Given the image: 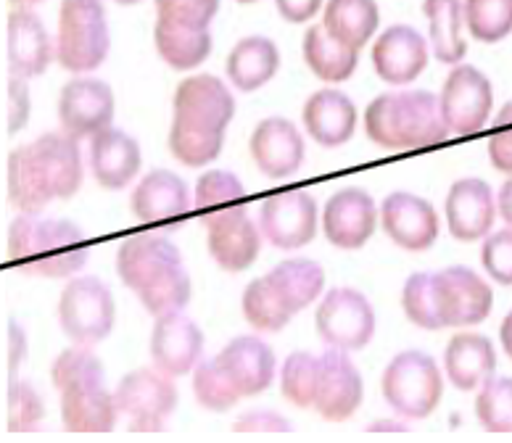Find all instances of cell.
I'll use <instances>...</instances> for the list:
<instances>
[{"instance_id": "1", "label": "cell", "mask_w": 512, "mask_h": 443, "mask_svg": "<svg viewBox=\"0 0 512 443\" xmlns=\"http://www.w3.org/2000/svg\"><path fill=\"white\" fill-rule=\"evenodd\" d=\"M77 143L64 132H45L8 153V201L19 214H40L80 190L85 164Z\"/></svg>"}, {"instance_id": "2", "label": "cell", "mask_w": 512, "mask_h": 443, "mask_svg": "<svg viewBox=\"0 0 512 443\" xmlns=\"http://www.w3.org/2000/svg\"><path fill=\"white\" fill-rule=\"evenodd\" d=\"M8 262H14L24 275L74 277L88 262V243L80 227L69 219L19 214L8 225Z\"/></svg>"}, {"instance_id": "3", "label": "cell", "mask_w": 512, "mask_h": 443, "mask_svg": "<svg viewBox=\"0 0 512 443\" xmlns=\"http://www.w3.org/2000/svg\"><path fill=\"white\" fill-rule=\"evenodd\" d=\"M51 380L61 393V422L69 433H109L117 425L114 393L106 391V372L90 346L61 351L51 367Z\"/></svg>"}, {"instance_id": "4", "label": "cell", "mask_w": 512, "mask_h": 443, "mask_svg": "<svg viewBox=\"0 0 512 443\" xmlns=\"http://www.w3.org/2000/svg\"><path fill=\"white\" fill-rule=\"evenodd\" d=\"M365 130L375 146L394 151L439 146L449 135L441 101L428 90L378 95L365 111Z\"/></svg>"}, {"instance_id": "5", "label": "cell", "mask_w": 512, "mask_h": 443, "mask_svg": "<svg viewBox=\"0 0 512 443\" xmlns=\"http://www.w3.org/2000/svg\"><path fill=\"white\" fill-rule=\"evenodd\" d=\"M111 48L103 0H61L56 61L72 74H88L106 61Z\"/></svg>"}, {"instance_id": "6", "label": "cell", "mask_w": 512, "mask_h": 443, "mask_svg": "<svg viewBox=\"0 0 512 443\" xmlns=\"http://www.w3.org/2000/svg\"><path fill=\"white\" fill-rule=\"evenodd\" d=\"M383 399L404 420H425L439 407L444 378L433 356L423 351H402L383 372Z\"/></svg>"}, {"instance_id": "7", "label": "cell", "mask_w": 512, "mask_h": 443, "mask_svg": "<svg viewBox=\"0 0 512 443\" xmlns=\"http://www.w3.org/2000/svg\"><path fill=\"white\" fill-rule=\"evenodd\" d=\"M117 306L109 285L98 277H74L59 298V322L66 338L77 346H96L109 338Z\"/></svg>"}, {"instance_id": "8", "label": "cell", "mask_w": 512, "mask_h": 443, "mask_svg": "<svg viewBox=\"0 0 512 443\" xmlns=\"http://www.w3.org/2000/svg\"><path fill=\"white\" fill-rule=\"evenodd\" d=\"M317 333L328 349L359 351L373 341L375 309L354 288H333L317 306Z\"/></svg>"}, {"instance_id": "9", "label": "cell", "mask_w": 512, "mask_h": 443, "mask_svg": "<svg viewBox=\"0 0 512 443\" xmlns=\"http://www.w3.org/2000/svg\"><path fill=\"white\" fill-rule=\"evenodd\" d=\"M114 404L130 420V430H164V420L177 407V388L156 367H140L117 385Z\"/></svg>"}, {"instance_id": "10", "label": "cell", "mask_w": 512, "mask_h": 443, "mask_svg": "<svg viewBox=\"0 0 512 443\" xmlns=\"http://www.w3.org/2000/svg\"><path fill=\"white\" fill-rule=\"evenodd\" d=\"M439 101L449 132L473 135L489 122L494 109V90L489 77L478 72L476 66L457 64L444 82Z\"/></svg>"}, {"instance_id": "11", "label": "cell", "mask_w": 512, "mask_h": 443, "mask_svg": "<svg viewBox=\"0 0 512 443\" xmlns=\"http://www.w3.org/2000/svg\"><path fill=\"white\" fill-rule=\"evenodd\" d=\"M209 254L227 272H243L262 251V230L249 214V206L238 204L204 217Z\"/></svg>"}, {"instance_id": "12", "label": "cell", "mask_w": 512, "mask_h": 443, "mask_svg": "<svg viewBox=\"0 0 512 443\" xmlns=\"http://www.w3.org/2000/svg\"><path fill=\"white\" fill-rule=\"evenodd\" d=\"M114 106V93L106 82L96 77H74L59 95L61 132L74 140H90L111 127Z\"/></svg>"}, {"instance_id": "13", "label": "cell", "mask_w": 512, "mask_h": 443, "mask_svg": "<svg viewBox=\"0 0 512 443\" xmlns=\"http://www.w3.org/2000/svg\"><path fill=\"white\" fill-rule=\"evenodd\" d=\"M259 230L275 248H301L317 233V204L307 190H283L259 206Z\"/></svg>"}, {"instance_id": "14", "label": "cell", "mask_w": 512, "mask_h": 443, "mask_svg": "<svg viewBox=\"0 0 512 443\" xmlns=\"http://www.w3.org/2000/svg\"><path fill=\"white\" fill-rule=\"evenodd\" d=\"M201 351H204V333L188 314L172 312L156 317L151 333V359L156 370L169 378L188 375L201 362Z\"/></svg>"}, {"instance_id": "15", "label": "cell", "mask_w": 512, "mask_h": 443, "mask_svg": "<svg viewBox=\"0 0 512 443\" xmlns=\"http://www.w3.org/2000/svg\"><path fill=\"white\" fill-rule=\"evenodd\" d=\"M365 388L362 375L354 367L346 351L328 349L320 356V375H317L315 409L328 422L349 420L362 404Z\"/></svg>"}, {"instance_id": "16", "label": "cell", "mask_w": 512, "mask_h": 443, "mask_svg": "<svg viewBox=\"0 0 512 443\" xmlns=\"http://www.w3.org/2000/svg\"><path fill=\"white\" fill-rule=\"evenodd\" d=\"M383 233L407 251H428L439 238V214L425 198L391 193L381 204Z\"/></svg>"}, {"instance_id": "17", "label": "cell", "mask_w": 512, "mask_h": 443, "mask_svg": "<svg viewBox=\"0 0 512 443\" xmlns=\"http://www.w3.org/2000/svg\"><path fill=\"white\" fill-rule=\"evenodd\" d=\"M375 201L362 188H344L328 198L322 211V233L338 248H362L373 238Z\"/></svg>"}, {"instance_id": "18", "label": "cell", "mask_w": 512, "mask_h": 443, "mask_svg": "<svg viewBox=\"0 0 512 443\" xmlns=\"http://www.w3.org/2000/svg\"><path fill=\"white\" fill-rule=\"evenodd\" d=\"M56 48L43 19L30 8H14L8 14V72L11 77L32 80L51 66Z\"/></svg>"}, {"instance_id": "19", "label": "cell", "mask_w": 512, "mask_h": 443, "mask_svg": "<svg viewBox=\"0 0 512 443\" xmlns=\"http://www.w3.org/2000/svg\"><path fill=\"white\" fill-rule=\"evenodd\" d=\"M441 291V306L447 327L478 325L491 314L494 291L491 285L468 267H447L436 272Z\"/></svg>"}, {"instance_id": "20", "label": "cell", "mask_w": 512, "mask_h": 443, "mask_svg": "<svg viewBox=\"0 0 512 443\" xmlns=\"http://www.w3.org/2000/svg\"><path fill=\"white\" fill-rule=\"evenodd\" d=\"M373 66L388 85H410L428 66V43L407 24H394L375 40Z\"/></svg>"}, {"instance_id": "21", "label": "cell", "mask_w": 512, "mask_h": 443, "mask_svg": "<svg viewBox=\"0 0 512 443\" xmlns=\"http://www.w3.org/2000/svg\"><path fill=\"white\" fill-rule=\"evenodd\" d=\"M497 198L483 180H457L447 196L449 233L462 243L486 238L497 219Z\"/></svg>"}, {"instance_id": "22", "label": "cell", "mask_w": 512, "mask_h": 443, "mask_svg": "<svg viewBox=\"0 0 512 443\" xmlns=\"http://www.w3.org/2000/svg\"><path fill=\"white\" fill-rule=\"evenodd\" d=\"M183 264L180 248L161 235H135L119 246L117 272L130 291L140 293L164 272Z\"/></svg>"}, {"instance_id": "23", "label": "cell", "mask_w": 512, "mask_h": 443, "mask_svg": "<svg viewBox=\"0 0 512 443\" xmlns=\"http://www.w3.org/2000/svg\"><path fill=\"white\" fill-rule=\"evenodd\" d=\"M251 156H254L259 172L272 180L299 172L304 164V138L296 130V124L283 117H270L256 124L251 135Z\"/></svg>"}, {"instance_id": "24", "label": "cell", "mask_w": 512, "mask_h": 443, "mask_svg": "<svg viewBox=\"0 0 512 443\" xmlns=\"http://www.w3.org/2000/svg\"><path fill=\"white\" fill-rule=\"evenodd\" d=\"M175 117L191 119V122L212 124L227 130V124L235 114V98L227 90L225 82L214 74H196L177 85L172 98Z\"/></svg>"}, {"instance_id": "25", "label": "cell", "mask_w": 512, "mask_h": 443, "mask_svg": "<svg viewBox=\"0 0 512 443\" xmlns=\"http://www.w3.org/2000/svg\"><path fill=\"white\" fill-rule=\"evenodd\" d=\"M227 378L241 391V396H256L267 391L275 380V354L262 338L241 335L214 356Z\"/></svg>"}, {"instance_id": "26", "label": "cell", "mask_w": 512, "mask_h": 443, "mask_svg": "<svg viewBox=\"0 0 512 443\" xmlns=\"http://www.w3.org/2000/svg\"><path fill=\"white\" fill-rule=\"evenodd\" d=\"M90 172L103 188L119 190L130 185L140 172V146L125 130L106 127L90 138Z\"/></svg>"}, {"instance_id": "27", "label": "cell", "mask_w": 512, "mask_h": 443, "mask_svg": "<svg viewBox=\"0 0 512 443\" xmlns=\"http://www.w3.org/2000/svg\"><path fill=\"white\" fill-rule=\"evenodd\" d=\"M130 209L140 222H169L193 209L191 190L169 169H154L132 190Z\"/></svg>"}, {"instance_id": "28", "label": "cell", "mask_w": 512, "mask_h": 443, "mask_svg": "<svg viewBox=\"0 0 512 443\" xmlns=\"http://www.w3.org/2000/svg\"><path fill=\"white\" fill-rule=\"evenodd\" d=\"M301 119H304L309 138L325 148L344 146L357 130V109L349 101V95L341 90H317L304 103Z\"/></svg>"}, {"instance_id": "29", "label": "cell", "mask_w": 512, "mask_h": 443, "mask_svg": "<svg viewBox=\"0 0 512 443\" xmlns=\"http://www.w3.org/2000/svg\"><path fill=\"white\" fill-rule=\"evenodd\" d=\"M497 351L486 335L460 333L454 335L444 351V370L460 391H476L494 375Z\"/></svg>"}, {"instance_id": "30", "label": "cell", "mask_w": 512, "mask_h": 443, "mask_svg": "<svg viewBox=\"0 0 512 443\" xmlns=\"http://www.w3.org/2000/svg\"><path fill=\"white\" fill-rule=\"evenodd\" d=\"M278 69L280 53L278 45L272 43L270 37H243L227 56V77L243 93H254L262 85H267L278 74Z\"/></svg>"}, {"instance_id": "31", "label": "cell", "mask_w": 512, "mask_h": 443, "mask_svg": "<svg viewBox=\"0 0 512 443\" xmlns=\"http://www.w3.org/2000/svg\"><path fill=\"white\" fill-rule=\"evenodd\" d=\"M381 11L375 0H328L322 27L336 37L338 43L362 51L378 30Z\"/></svg>"}, {"instance_id": "32", "label": "cell", "mask_w": 512, "mask_h": 443, "mask_svg": "<svg viewBox=\"0 0 512 443\" xmlns=\"http://www.w3.org/2000/svg\"><path fill=\"white\" fill-rule=\"evenodd\" d=\"M154 43L164 64H169L177 72L196 69L212 53V35H209V30H196V27L164 22V19H156Z\"/></svg>"}, {"instance_id": "33", "label": "cell", "mask_w": 512, "mask_h": 443, "mask_svg": "<svg viewBox=\"0 0 512 443\" xmlns=\"http://www.w3.org/2000/svg\"><path fill=\"white\" fill-rule=\"evenodd\" d=\"M423 14L428 19L433 56L441 64H460L468 53V43L462 37L465 11L460 0H423Z\"/></svg>"}, {"instance_id": "34", "label": "cell", "mask_w": 512, "mask_h": 443, "mask_svg": "<svg viewBox=\"0 0 512 443\" xmlns=\"http://www.w3.org/2000/svg\"><path fill=\"white\" fill-rule=\"evenodd\" d=\"M304 61L322 82H346L359 64V51L338 43L322 24L309 27L304 35Z\"/></svg>"}, {"instance_id": "35", "label": "cell", "mask_w": 512, "mask_h": 443, "mask_svg": "<svg viewBox=\"0 0 512 443\" xmlns=\"http://www.w3.org/2000/svg\"><path fill=\"white\" fill-rule=\"evenodd\" d=\"M270 285L293 314L317 301L325 288V269L309 259H286L267 275Z\"/></svg>"}, {"instance_id": "36", "label": "cell", "mask_w": 512, "mask_h": 443, "mask_svg": "<svg viewBox=\"0 0 512 443\" xmlns=\"http://www.w3.org/2000/svg\"><path fill=\"white\" fill-rule=\"evenodd\" d=\"M225 146V130L212 124L191 122V119H172L169 130V151L185 167H204L220 156Z\"/></svg>"}, {"instance_id": "37", "label": "cell", "mask_w": 512, "mask_h": 443, "mask_svg": "<svg viewBox=\"0 0 512 443\" xmlns=\"http://www.w3.org/2000/svg\"><path fill=\"white\" fill-rule=\"evenodd\" d=\"M402 306L407 320L423 330H441L447 327L444 306H441L439 280L433 272H417L404 283Z\"/></svg>"}, {"instance_id": "38", "label": "cell", "mask_w": 512, "mask_h": 443, "mask_svg": "<svg viewBox=\"0 0 512 443\" xmlns=\"http://www.w3.org/2000/svg\"><path fill=\"white\" fill-rule=\"evenodd\" d=\"M243 317L251 327L262 333H280L291 322L293 312L283 304V298L272 288L267 277L251 280L249 288L243 291Z\"/></svg>"}, {"instance_id": "39", "label": "cell", "mask_w": 512, "mask_h": 443, "mask_svg": "<svg viewBox=\"0 0 512 443\" xmlns=\"http://www.w3.org/2000/svg\"><path fill=\"white\" fill-rule=\"evenodd\" d=\"M465 27L481 43H499L512 32V0H465Z\"/></svg>"}, {"instance_id": "40", "label": "cell", "mask_w": 512, "mask_h": 443, "mask_svg": "<svg viewBox=\"0 0 512 443\" xmlns=\"http://www.w3.org/2000/svg\"><path fill=\"white\" fill-rule=\"evenodd\" d=\"M317 375H320V356L309 351H293L280 370V391L293 407H315Z\"/></svg>"}, {"instance_id": "41", "label": "cell", "mask_w": 512, "mask_h": 443, "mask_svg": "<svg viewBox=\"0 0 512 443\" xmlns=\"http://www.w3.org/2000/svg\"><path fill=\"white\" fill-rule=\"evenodd\" d=\"M193 396L204 409L212 412H227L243 399L241 391L235 388L233 380L227 378L217 359H206L198 362L193 370Z\"/></svg>"}, {"instance_id": "42", "label": "cell", "mask_w": 512, "mask_h": 443, "mask_svg": "<svg viewBox=\"0 0 512 443\" xmlns=\"http://www.w3.org/2000/svg\"><path fill=\"white\" fill-rule=\"evenodd\" d=\"M138 298L154 317L183 312L185 306H188V301H191V277H188L183 264H180V267H172L169 272H164L159 280L146 285V288L138 293Z\"/></svg>"}, {"instance_id": "43", "label": "cell", "mask_w": 512, "mask_h": 443, "mask_svg": "<svg viewBox=\"0 0 512 443\" xmlns=\"http://www.w3.org/2000/svg\"><path fill=\"white\" fill-rule=\"evenodd\" d=\"M243 196H246V188L233 172L214 169V172H206V175L198 177L196 193H193V209L204 219L214 211L243 204Z\"/></svg>"}, {"instance_id": "44", "label": "cell", "mask_w": 512, "mask_h": 443, "mask_svg": "<svg viewBox=\"0 0 512 443\" xmlns=\"http://www.w3.org/2000/svg\"><path fill=\"white\" fill-rule=\"evenodd\" d=\"M476 414L489 433H512V378L491 375L478 391Z\"/></svg>"}, {"instance_id": "45", "label": "cell", "mask_w": 512, "mask_h": 443, "mask_svg": "<svg viewBox=\"0 0 512 443\" xmlns=\"http://www.w3.org/2000/svg\"><path fill=\"white\" fill-rule=\"evenodd\" d=\"M45 417V407L40 393L27 380H8V430L24 433L35 430Z\"/></svg>"}, {"instance_id": "46", "label": "cell", "mask_w": 512, "mask_h": 443, "mask_svg": "<svg viewBox=\"0 0 512 443\" xmlns=\"http://www.w3.org/2000/svg\"><path fill=\"white\" fill-rule=\"evenodd\" d=\"M217 11H220V0H156L159 19L196 27V30H209Z\"/></svg>"}, {"instance_id": "47", "label": "cell", "mask_w": 512, "mask_h": 443, "mask_svg": "<svg viewBox=\"0 0 512 443\" xmlns=\"http://www.w3.org/2000/svg\"><path fill=\"white\" fill-rule=\"evenodd\" d=\"M481 262L491 280H497L499 285H512V227L486 235Z\"/></svg>"}, {"instance_id": "48", "label": "cell", "mask_w": 512, "mask_h": 443, "mask_svg": "<svg viewBox=\"0 0 512 443\" xmlns=\"http://www.w3.org/2000/svg\"><path fill=\"white\" fill-rule=\"evenodd\" d=\"M30 111L32 101L27 80H22V77H11V80H8V132H11V135H16V132L27 124Z\"/></svg>"}, {"instance_id": "49", "label": "cell", "mask_w": 512, "mask_h": 443, "mask_svg": "<svg viewBox=\"0 0 512 443\" xmlns=\"http://www.w3.org/2000/svg\"><path fill=\"white\" fill-rule=\"evenodd\" d=\"M233 430L238 433H259V430H270V433H288L291 430V422L286 417H280L278 412H262V409H256V412L243 414L238 417L233 425Z\"/></svg>"}, {"instance_id": "50", "label": "cell", "mask_w": 512, "mask_h": 443, "mask_svg": "<svg viewBox=\"0 0 512 443\" xmlns=\"http://www.w3.org/2000/svg\"><path fill=\"white\" fill-rule=\"evenodd\" d=\"M489 161L497 172L512 175V127H505L489 138Z\"/></svg>"}, {"instance_id": "51", "label": "cell", "mask_w": 512, "mask_h": 443, "mask_svg": "<svg viewBox=\"0 0 512 443\" xmlns=\"http://www.w3.org/2000/svg\"><path fill=\"white\" fill-rule=\"evenodd\" d=\"M325 0H275L280 16L291 24H304L322 8Z\"/></svg>"}, {"instance_id": "52", "label": "cell", "mask_w": 512, "mask_h": 443, "mask_svg": "<svg viewBox=\"0 0 512 443\" xmlns=\"http://www.w3.org/2000/svg\"><path fill=\"white\" fill-rule=\"evenodd\" d=\"M24 354H27V335L19 327V322L11 320L8 322V375H11V380L16 378Z\"/></svg>"}, {"instance_id": "53", "label": "cell", "mask_w": 512, "mask_h": 443, "mask_svg": "<svg viewBox=\"0 0 512 443\" xmlns=\"http://www.w3.org/2000/svg\"><path fill=\"white\" fill-rule=\"evenodd\" d=\"M497 209H499V217L505 219L507 225L512 227V177L502 185V190H499Z\"/></svg>"}, {"instance_id": "54", "label": "cell", "mask_w": 512, "mask_h": 443, "mask_svg": "<svg viewBox=\"0 0 512 443\" xmlns=\"http://www.w3.org/2000/svg\"><path fill=\"white\" fill-rule=\"evenodd\" d=\"M499 338H502V349L512 359V312L507 314L505 322H502V330H499Z\"/></svg>"}, {"instance_id": "55", "label": "cell", "mask_w": 512, "mask_h": 443, "mask_svg": "<svg viewBox=\"0 0 512 443\" xmlns=\"http://www.w3.org/2000/svg\"><path fill=\"white\" fill-rule=\"evenodd\" d=\"M505 130V127H512V101H507L502 109H499V114L494 117V130Z\"/></svg>"}, {"instance_id": "56", "label": "cell", "mask_w": 512, "mask_h": 443, "mask_svg": "<svg viewBox=\"0 0 512 443\" xmlns=\"http://www.w3.org/2000/svg\"><path fill=\"white\" fill-rule=\"evenodd\" d=\"M370 430H404V425H396V422H378Z\"/></svg>"}, {"instance_id": "57", "label": "cell", "mask_w": 512, "mask_h": 443, "mask_svg": "<svg viewBox=\"0 0 512 443\" xmlns=\"http://www.w3.org/2000/svg\"><path fill=\"white\" fill-rule=\"evenodd\" d=\"M16 8H30V6H37V3H43V0H11Z\"/></svg>"}, {"instance_id": "58", "label": "cell", "mask_w": 512, "mask_h": 443, "mask_svg": "<svg viewBox=\"0 0 512 443\" xmlns=\"http://www.w3.org/2000/svg\"><path fill=\"white\" fill-rule=\"evenodd\" d=\"M114 3H119V6H135L140 0H114Z\"/></svg>"}, {"instance_id": "59", "label": "cell", "mask_w": 512, "mask_h": 443, "mask_svg": "<svg viewBox=\"0 0 512 443\" xmlns=\"http://www.w3.org/2000/svg\"><path fill=\"white\" fill-rule=\"evenodd\" d=\"M238 3H256V0H238Z\"/></svg>"}]
</instances>
